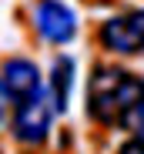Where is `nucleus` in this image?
<instances>
[{
	"mask_svg": "<svg viewBox=\"0 0 144 154\" xmlns=\"http://www.w3.org/2000/svg\"><path fill=\"white\" fill-rule=\"evenodd\" d=\"M57 107H54V100L51 94L37 91L30 94L27 100H20V104H14V137L20 144H44V137L51 134V121H54Z\"/></svg>",
	"mask_w": 144,
	"mask_h": 154,
	"instance_id": "f03ea898",
	"label": "nucleus"
},
{
	"mask_svg": "<svg viewBox=\"0 0 144 154\" xmlns=\"http://www.w3.org/2000/svg\"><path fill=\"white\" fill-rule=\"evenodd\" d=\"M97 37H101L104 50H111V54H121V57L144 54V7L107 17L101 23Z\"/></svg>",
	"mask_w": 144,
	"mask_h": 154,
	"instance_id": "7ed1b4c3",
	"label": "nucleus"
},
{
	"mask_svg": "<svg viewBox=\"0 0 144 154\" xmlns=\"http://www.w3.org/2000/svg\"><path fill=\"white\" fill-rule=\"evenodd\" d=\"M144 87V77L124 70V67H97L87 84V114L97 124H121L131 104Z\"/></svg>",
	"mask_w": 144,
	"mask_h": 154,
	"instance_id": "f257e3e1",
	"label": "nucleus"
},
{
	"mask_svg": "<svg viewBox=\"0 0 144 154\" xmlns=\"http://www.w3.org/2000/svg\"><path fill=\"white\" fill-rule=\"evenodd\" d=\"M70 91H74V60H70V57H57L54 67H51V84H47V94H51L57 114L67 111Z\"/></svg>",
	"mask_w": 144,
	"mask_h": 154,
	"instance_id": "423d86ee",
	"label": "nucleus"
},
{
	"mask_svg": "<svg viewBox=\"0 0 144 154\" xmlns=\"http://www.w3.org/2000/svg\"><path fill=\"white\" fill-rule=\"evenodd\" d=\"M121 127H127V131L134 134V137H144V87H141V94H137V100L131 104V111L124 114V121H121Z\"/></svg>",
	"mask_w": 144,
	"mask_h": 154,
	"instance_id": "0eeeda50",
	"label": "nucleus"
},
{
	"mask_svg": "<svg viewBox=\"0 0 144 154\" xmlns=\"http://www.w3.org/2000/svg\"><path fill=\"white\" fill-rule=\"evenodd\" d=\"M34 27L47 44H70L77 34V14L64 0H34Z\"/></svg>",
	"mask_w": 144,
	"mask_h": 154,
	"instance_id": "20e7f679",
	"label": "nucleus"
},
{
	"mask_svg": "<svg viewBox=\"0 0 144 154\" xmlns=\"http://www.w3.org/2000/svg\"><path fill=\"white\" fill-rule=\"evenodd\" d=\"M0 94H4V91H0Z\"/></svg>",
	"mask_w": 144,
	"mask_h": 154,
	"instance_id": "1a4fd4ad",
	"label": "nucleus"
},
{
	"mask_svg": "<svg viewBox=\"0 0 144 154\" xmlns=\"http://www.w3.org/2000/svg\"><path fill=\"white\" fill-rule=\"evenodd\" d=\"M117 154H144V137H131L127 144H121Z\"/></svg>",
	"mask_w": 144,
	"mask_h": 154,
	"instance_id": "6e6552de",
	"label": "nucleus"
},
{
	"mask_svg": "<svg viewBox=\"0 0 144 154\" xmlns=\"http://www.w3.org/2000/svg\"><path fill=\"white\" fill-rule=\"evenodd\" d=\"M0 91H4V97L10 104H20V100H27L30 94L44 91L37 64L27 60V57H10L4 64V74H0Z\"/></svg>",
	"mask_w": 144,
	"mask_h": 154,
	"instance_id": "39448f33",
	"label": "nucleus"
}]
</instances>
